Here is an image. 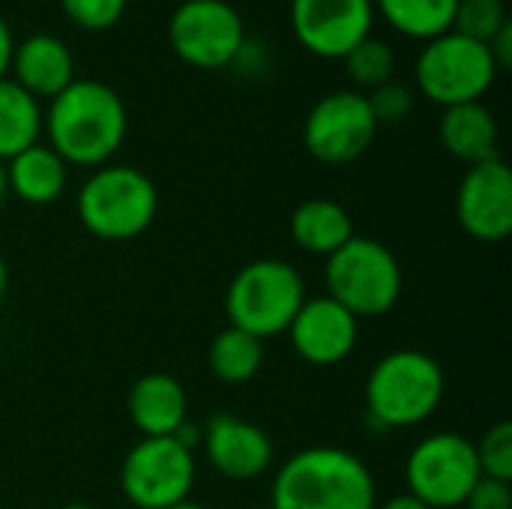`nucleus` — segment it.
Wrapping results in <instances>:
<instances>
[{
	"mask_svg": "<svg viewBox=\"0 0 512 509\" xmlns=\"http://www.w3.org/2000/svg\"><path fill=\"white\" fill-rule=\"evenodd\" d=\"M48 147L81 168H102L123 147L129 114L120 93L93 78H75L42 114Z\"/></svg>",
	"mask_w": 512,
	"mask_h": 509,
	"instance_id": "obj_1",
	"label": "nucleus"
},
{
	"mask_svg": "<svg viewBox=\"0 0 512 509\" xmlns=\"http://www.w3.org/2000/svg\"><path fill=\"white\" fill-rule=\"evenodd\" d=\"M375 477L342 447L294 453L273 480L270 509H375Z\"/></svg>",
	"mask_w": 512,
	"mask_h": 509,
	"instance_id": "obj_2",
	"label": "nucleus"
},
{
	"mask_svg": "<svg viewBox=\"0 0 512 509\" xmlns=\"http://www.w3.org/2000/svg\"><path fill=\"white\" fill-rule=\"evenodd\" d=\"M447 378L435 357L402 348L375 363L366 381L369 417L384 429H411L426 423L444 402Z\"/></svg>",
	"mask_w": 512,
	"mask_h": 509,
	"instance_id": "obj_3",
	"label": "nucleus"
},
{
	"mask_svg": "<svg viewBox=\"0 0 512 509\" xmlns=\"http://www.w3.org/2000/svg\"><path fill=\"white\" fill-rule=\"evenodd\" d=\"M156 210V183L132 165H102L78 192L81 225L105 243H126L144 234L153 225Z\"/></svg>",
	"mask_w": 512,
	"mask_h": 509,
	"instance_id": "obj_4",
	"label": "nucleus"
},
{
	"mask_svg": "<svg viewBox=\"0 0 512 509\" xmlns=\"http://www.w3.org/2000/svg\"><path fill=\"white\" fill-rule=\"evenodd\" d=\"M303 303V276L297 273V267L279 258H261L240 267L225 291V312L231 318V327L261 342L288 333Z\"/></svg>",
	"mask_w": 512,
	"mask_h": 509,
	"instance_id": "obj_5",
	"label": "nucleus"
},
{
	"mask_svg": "<svg viewBox=\"0 0 512 509\" xmlns=\"http://www.w3.org/2000/svg\"><path fill=\"white\" fill-rule=\"evenodd\" d=\"M327 297L345 306L357 321L387 315L402 297L399 258L378 240L351 237L327 258Z\"/></svg>",
	"mask_w": 512,
	"mask_h": 509,
	"instance_id": "obj_6",
	"label": "nucleus"
},
{
	"mask_svg": "<svg viewBox=\"0 0 512 509\" xmlns=\"http://www.w3.org/2000/svg\"><path fill=\"white\" fill-rule=\"evenodd\" d=\"M414 75L420 93L429 102L453 108L465 102H480L492 90L498 69L483 42L447 30L423 45Z\"/></svg>",
	"mask_w": 512,
	"mask_h": 509,
	"instance_id": "obj_7",
	"label": "nucleus"
},
{
	"mask_svg": "<svg viewBox=\"0 0 512 509\" xmlns=\"http://www.w3.org/2000/svg\"><path fill=\"white\" fill-rule=\"evenodd\" d=\"M480 477L474 444L456 432L423 438L405 462L408 495L432 509L462 507Z\"/></svg>",
	"mask_w": 512,
	"mask_h": 509,
	"instance_id": "obj_8",
	"label": "nucleus"
},
{
	"mask_svg": "<svg viewBox=\"0 0 512 509\" xmlns=\"http://www.w3.org/2000/svg\"><path fill=\"white\" fill-rule=\"evenodd\" d=\"M195 456L177 438L138 441L120 468V489L138 509H168L189 501Z\"/></svg>",
	"mask_w": 512,
	"mask_h": 509,
	"instance_id": "obj_9",
	"label": "nucleus"
},
{
	"mask_svg": "<svg viewBox=\"0 0 512 509\" xmlns=\"http://www.w3.org/2000/svg\"><path fill=\"white\" fill-rule=\"evenodd\" d=\"M174 54L195 69H225L246 42L240 12L225 0H183L168 21Z\"/></svg>",
	"mask_w": 512,
	"mask_h": 509,
	"instance_id": "obj_10",
	"label": "nucleus"
},
{
	"mask_svg": "<svg viewBox=\"0 0 512 509\" xmlns=\"http://www.w3.org/2000/svg\"><path fill=\"white\" fill-rule=\"evenodd\" d=\"M375 132L378 123L369 111L366 93L336 90L312 105L303 126V144L309 156L324 165H348L372 147Z\"/></svg>",
	"mask_w": 512,
	"mask_h": 509,
	"instance_id": "obj_11",
	"label": "nucleus"
},
{
	"mask_svg": "<svg viewBox=\"0 0 512 509\" xmlns=\"http://www.w3.org/2000/svg\"><path fill=\"white\" fill-rule=\"evenodd\" d=\"M372 24V0H291V30L315 57L342 60L372 36Z\"/></svg>",
	"mask_w": 512,
	"mask_h": 509,
	"instance_id": "obj_12",
	"label": "nucleus"
},
{
	"mask_svg": "<svg viewBox=\"0 0 512 509\" xmlns=\"http://www.w3.org/2000/svg\"><path fill=\"white\" fill-rule=\"evenodd\" d=\"M456 219L480 243H501L512 231V171L501 156L477 162L459 183Z\"/></svg>",
	"mask_w": 512,
	"mask_h": 509,
	"instance_id": "obj_13",
	"label": "nucleus"
},
{
	"mask_svg": "<svg viewBox=\"0 0 512 509\" xmlns=\"http://www.w3.org/2000/svg\"><path fill=\"white\" fill-rule=\"evenodd\" d=\"M360 321L333 297H315L300 306L288 327L291 348L309 366H336L357 348Z\"/></svg>",
	"mask_w": 512,
	"mask_h": 509,
	"instance_id": "obj_14",
	"label": "nucleus"
},
{
	"mask_svg": "<svg viewBox=\"0 0 512 509\" xmlns=\"http://www.w3.org/2000/svg\"><path fill=\"white\" fill-rule=\"evenodd\" d=\"M207 462L234 483H249L273 465V444L267 432L231 414H213L204 429Z\"/></svg>",
	"mask_w": 512,
	"mask_h": 509,
	"instance_id": "obj_15",
	"label": "nucleus"
},
{
	"mask_svg": "<svg viewBox=\"0 0 512 509\" xmlns=\"http://www.w3.org/2000/svg\"><path fill=\"white\" fill-rule=\"evenodd\" d=\"M12 81L33 99H54L75 81V60L66 42L51 33H33L15 42Z\"/></svg>",
	"mask_w": 512,
	"mask_h": 509,
	"instance_id": "obj_16",
	"label": "nucleus"
},
{
	"mask_svg": "<svg viewBox=\"0 0 512 509\" xmlns=\"http://www.w3.org/2000/svg\"><path fill=\"white\" fill-rule=\"evenodd\" d=\"M186 414V390L168 372H150L129 390V420L144 438H174L186 423Z\"/></svg>",
	"mask_w": 512,
	"mask_h": 509,
	"instance_id": "obj_17",
	"label": "nucleus"
},
{
	"mask_svg": "<svg viewBox=\"0 0 512 509\" xmlns=\"http://www.w3.org/2000/svg\"><path fill=\"white\" fill-rule=\"evenodd\" d=\"M438 135H441V144L447 147V153L468 165L501 156L498 153V120L483 102H465V105L444 108Z\"/></svg>",
	"mask_w": 512,
	"mask_h": 509,
	"instance_id": "obj_18",
	"label": "nucleus"
},
{
	"mask_svg": "<svg viewBox=\"0 0 512 509\" xmlns=\"http://www.w3.org/2000/svg\"><path fill=\"white\" fill-rule=\"evenodd\" d=\"M66 177V162L48 144H33L12 156L6 165V189H12L18 201L33 207L57 201L66 189Z\"/></svg>",
	"mask_w": 512,
	"mask_h": 509,
	"instance_id": "obj_19",
	"label": "nucleus"
},
{
	"mask_svg": "<svg viewBox=\"0 0 512 509\" xmlns=\"http://www.w3.org/2000/svg\"><path fill=\"white\" fill-rule=\"evenodd\" d=\"M354 237L351 213L330 198H309L291 216V240L309 255H333Z\"/></svg>",
	"mask_w": 512,
	"mask_h": 509,
	"instance_id": "obj_20",
	"label": "nucleus"
},
{
	"mask_svg": "<svg viewBox=\"0 0 512 509\" xmlns=\"http://www.w3.org/2000/svg\"><path fill=\"white\" fill-rule=\"evenodd\" d=\"M42 108L12 78H0V162H9L21 150L39 144Z\"/></svg>",
	"mask_w": 512,
	"mask_h": 509,
	"instance_id": "obj_21",
	"label": "nucleus"
},
{
	"mask_svg": "<svg viewBox=\"0 0 512 509\" xmlns=\"http://www.w3.org/2000/svg\"><path fill=\"white\" fill-rule=\"evenodd\" d=\"M456 3L459 0H372L375 12L384 15L396 33L423 42L453 30Z\"/></svg>",
	"mask_w": 512,
	"mask_h": 509,
	"instance_id": "obj_22",
	"label": "nucleus"
},
{
	"mask_svg": "<svg viewBox=\"0 0 512 509\" xmlns=\"http://www.w3.org/2000/svg\"><path fill=\"white\" fill-rule=\"evenodd\" d=\"M207 360L222 384H246L264 366V342L237 327H225L213 336Z\"/></svg>",
	"mask_w": 512,
	"mask_h": 509,
	"instance_id": "obj_23",
	"label": "nucleus"
},
{
	"mask_svg": "<svg viewBox=\"0 0 512 509\" xmlns=\"http://www.w3.org/2000/svg\"><path fill=\"white\" fill-rule=\"evenodd\" d=\"M345 72L348 78L360 87V90H375L387 81H393V69H396V51L390 42L378 39V36H366L363 42H357L345 57Z\"/></svg>",
	"mask_w": 512,
	"mask_h": 509,
	"instance_id": "obj_24",
	"label": "nucleus"
},
{
	"mask_svg": "<svg viewBox=\"0 0 512 509\" xmlns=\"http://www.w3.org/2000/svg\"><path fill=\"white\" fill-rule=\"evenodd\" d=\"M507 21H510L507 0H459L453 15V30L486 45Z\"/></svg>",
	"mask_w": 512,
	"mask_h": 509,
	"instance_id": "obj_25",
	"label": "nucleus"
},
{
	"mask_svg": "<svg viewBox=\"0 0 512 509\" xmlns=\"http://www.w3.org/2000/svg\"><path fill=\"white\" fill-rule=\"evenodd\" d=\"M477 450V462H480V474L489 477V480H501V483H510L512 480V426L504 423H495L483 438L480 444H474Z\"/></svg>",
	"mask_w": 512,
	"mask_h": 509,
	"instance_id": "obj_26",
	"label": "nucleus"
},
{
	"mask_svg": "<svg viewBox=\"0 0 512 509\" xmlns=\"http://www.w3.org/2000/svg\"><path fill=\"white\" fill-rule=\"evenodd\" d=\"M60 6H63V15L75 27L96 33V30L114 27L123 18L129 0H60Z\"/></svg>",
	"mask_w": 512,
	"mask_h": 509,
	"instance_id": "obj_27",
	"label": "nucleus"
},
{
	"mask_svg": "<svg viewBox=\"0 0 512 509\" xmlns=\"http://www.w3.org/2000/svg\"><path fill=\"white\" fill-rule=\"evenodd\" d=\"M366 102H369V111H372L378 126H396V123H402L411 114L414 93L405 84H399V81H387V84L369 90Z\"/></svg>",
	"mask_w": 512,
	"mask_h": 509,
	"instance_id": "obj_28",
	"label": "nucleus"
},
{
	"mask_svg": "<svg viewBox=\"0 0 512 509\" xmlns=\"http://www.w3.org/2000/svg\"><path fill=\"white\" fill-rule=\"evenodd\" d=\"M462 507L468 509H512V489L510 483L501 480H489L480 477L477 486L471 489V495L465 498Z\"/></svg>",
	"mask_w": 512,
	"mask_h": 509,
	"instance_id": "obj_29",
	"label": "nucleus"
},
{
	"mask_svg": "<svg viewBox=\"0 0 512 509\" xmlns=\"http://www.w3.org/2000/svg\"><path fill=\"white\" fill-rule=\"evenodd\" d=\"M492 60H495V69L498 72H507L512 66V21H507L489 42H486Z\"/></svg>",
	"mask_w": 512,
	"mask_h": 509,
	"instance_id": "obj_30",
	"label": "nucleus"
},
{
	"mask_svg": "<svg viewBox=\"0 0 512 509\" xmlns=\"http://www.w3.org/2000/svg\"><path fill=\"white\" fill-rule=\"evenodd\" d=\"M12 51H15V39H12V30L9 24L0 18V78H6L9 72V63H12Z\"/></svg>",
	"mask_w": 512,
	"mask_h": 509,
	"instance_id": "obj_31",
	"label": "nucleus"
},
{
	"mask_svg": "<svg viewBox=\"0 0 512 509\" xmlns=\"http://www.w3.org/2000/svg\"><path fill=\"white\" fill-rule=\"evenodd\" d=\"M375 509H432V507H426L423 501H417L414 495H396V498H390V501H384L381 507H375Z\"/></svg>",
	"mask_w": 512,
	"mask_h": 509,
	"instance_id": "obj_32",
	"label": "nucleus"
},
{
	"mask_svg": "<svg viewBox=\"0 0 512 509\" xmlns=\"http://www.w3.org/2000/svg\"><path fill=\"white\" fill-rule=\"evenodd\" d=\"M6 285H9V270H6L3 255H0V300H3V294H6Z\"/></svg>",
	"mask_w": 512,
	"mask_h": 509,
	"instance_id": "obj_33",
	"label": "nucleus"
},
{
	"mask_svg": "<svg viewBox=\"0 0 512 509\" xmlns=\"http://www.w3.org/2000/svg\"><path fill=\"white\" fill-rule=\"evenodd\" d=\"M3 198H6V165L0 162V204H3Z\"/></svg>",
	"mask_w": 512,
	"mask_h": 509,
	"instance_id": "obj_34",
	"label": "nucleus"
},
{
	"mask_svg": "<svg viewBox=\"0 0 512 509\" xmlns=\"http://www.w3.org/2000/svg\"><path fill=\"white\" fill-rule=\"evenodd\" d=\"M168 509H204L201 504H192V501H183V504H174V507Z\"/></svg>",
	"mask_w": 512,
	"mask_h": 509,
	"instance_id": "obj_35",
	"label": "nucleus"
},
{
	"mask_svg": "<svg viewBox=\"0 0 512 509\" xmlns=\"http://www.w3.org/2000/svg\"><path fill=\"white\" fill-rule=\"evenodd\" d=\"M63 509H96V507H90V504H66Z\"/></svg>",
	"mask_w": 512,
	"mask_h": 509,
	"instance_id": "obj_36",
	"label": "nucleus"
},
{
	"mask_svg": "<svg viewBox=\"0 0 512 509\" xmlns=\"http://www.w3.org/2000/svg\"><path fill=\"white\" fill-rule=\"evenodd\" d=\"M246 509H270V507H246Z\"/></svg>",
	"mask_w": 512,
	"mask_h": 509,
	"instance_id": "obj_37",
	"label": "nucleus"
}]
</instances>
